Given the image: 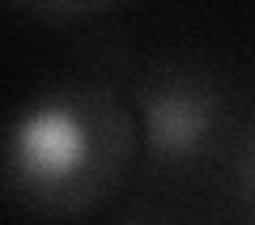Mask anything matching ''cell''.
I'll use <instances>...</instances> for the list:
<instances>
[{
  "label": "cell",
  "mask_w": 255,
  "mask_h": 225,
  "mask_svg": "<svg viewBox=\"0 0 255 225\" xmlns=\"http://www.w3.org/2000/svg\"><path fill=\"white\" fill-rule=\"evenodd\" d=\"M90 153L85 123L64 107H38L34 115L21 119L17 127V157L21 170L38 183H60L81 170Z\"/></svg>",
  "instance_id": "cell-1"
},
{
  "label": "cell",
  "mask_w": 255,
  "mask_h": 225,
  "mask_svg": "<svg viewBox=\"0 0 255 225\" xmlns=\"http://www.w3.org/2000/svg\"><path fill=\"white\" fill-rule=\"evenodd\" d=\"M149 127H153V140L162 149H187L200 136V115L183 98H162L153 107V115H149Z\"/></svg>",
  "instance_id": "cell-2"
}]
</instances>
